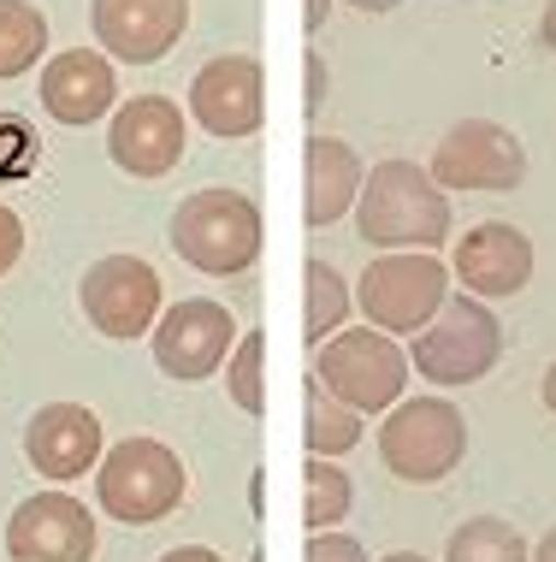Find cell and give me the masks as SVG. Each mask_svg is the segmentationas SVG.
<instances>
[{
	"label": "cell",
	"mask_w": 556,
	"mask_h": 562,
	"mask_svg": "<svg viewBox=\"0 0 556 562\" xmlns=\"http://www.w3.org/2000/svg\"><path fill=\"white\" fill-rule=\"evenodd\" d=\"M190 119L207 136H254L266 119V71L254 54H219L190 78Z\"/></svg>",
	"instance_id": "cell-11"
},
{
	"label": "cell",
	"mask_w": 556,
	"mask_h": 562,
	"mask_svg": "<svg viewBox=\"0 0 556 562\" xmlns=\"http://www.w3.org/2000/svg\"><path fill=\"white\" fill-rule=\"evenodd\" d=\"M107 155L131 178H167L184 160V108L167 95L118 101V113L107 125Z\"/></svg>",
	"instance_id": "cell-14"
},
{
	"label": "cell",
	"mask_w": 556,
	"mask_h": 562,
	"mask_svg": "<svg viewBox=\"0 0 556 562\" xmlns=\"http://www.w3.org/2000/svg\"><path fill=\"white\" fill-rule=\"evenodd\" d=\"M538 42L556 54V0H545V19H538Z\"/></svg>",
	"instance_id": "cell-30"
},
{
	"label": "cell",
	"mask_w": 556,
	"mask_h": 562,
	"mask_svg": "<svg viewBox=\"0 0 556 562\" xmlns=\"http://www.w3.org/2000/svg\"><path fill=\"white\" fill-rule=\"evenodd\" d=\"M432 178L444 190H486L503 195L527 178V148L509 125H491V119H462L456 131H444V143L432 148Z\"/></svg>",
	"instance_id": "cell-9"
},
{
	"label": "cell",
	"mask_w": 556,
	"mask_h": 562,
	"mask_svg": "<svg viewBox=\"0 0 556 562\" xmlns=\"http://www.w3.org/2000/svg\"><path fill=\"white\" fill-rule=\"evenodd\" d=\"M314 379L332 397H343L362 415H385L390 403H402L409 385V356L385 338L379 326H355V331H332L314 349Z\"/></svg>",
	"instance_id": "cell-7"
},
{
	"label": "cell",
	"mask_w": 556,
	"mask_h": 562,
	"mask_svg": "<svg viewBox=\"0 0 556 562\" xmlns=\"http://www.w3.org/2000/svg\"><path fill=\"white\" fill-rule=\"evenodd\" d=\"M444 562H533V551L521 539V527H509L503 515H474L450 533Z\"/></svg>",
	"instance_id": "cell-22"
},
{
	"label": "cell",
	"mask_w": 556,
	"mask_h": 562,
	"mask_svg": "<svg viewBox=\"0 0 556 562\" xmlns=\"http://www.w3.org/2000/svg\"><path fill=\"white\" fill-rule=\"evenodd\" d=\"M249 562H266V557H261V551H254V557H249Z\"/></svg>",
	"instance_id": "cell-36"
},
{
	"label": "cell",
	"mask_w": 556,
	"mask_h": 562,
	"mask_svg": "<svg viewBox=\"0 0 556 562\" xmlns=\"http://www.w3.org/2000/svg\"><path fill=\"white\" fill-rule=\"evenodd\" d=\"M190 474L178 462V450H167L160 438H125L101 456V474H95V497L113 521L125 527H148V521H167V515L184 504Z\"/></svg>",
	"instance_id": "cell-5"
},
{
	"label": "cell",
	"mask_w": 556,
	"mask_h": 562,
	"mask_svg": "<svg viewBox=\"0 0 556 562\" xmlns=\"http://www.w3.org/2000/svg\"><path fill=\"white\" fill-rule=\"evenodd\" d=\"M355 232L373 249H439L450 237V195L415 160H379L355 195Z\"/></svg>",
	"instance_id": "cell-1"
},
{
	"label": "cell",
	"mask_w": 556,
	"mask_h": 562,
	"mask_svg": "<svg viewBox=\"0 0 556 562\" xmlns=\"http://www.w3.org/2000/svg\"><path fill=\"white\" fill-rule=\"evenodd\" d=\"M167 237H172L178 261H190L207 279H231V272H249L254 255H261V207L243 190L207 184L178 202Z\"/></svg>",
	"instance_id": "cell-2"
},
{
	"label": "cell",
	"mask_w": 556,
	"mask_h": 562,
	"mask_svg": "<svg viewBox=\"0 0 556 562\" xmlns=\"http://www.w3.org/2000/svg\"><path fill=\"white\" fill-rule=\"evenodd\" d=\"M350 7H362V12H373V7H379V0H350Z\"/></svg>",
	"instance_id": "cell-35"
},
{
	"label": "cell",
	"mask_w": 556,
	"mask_h": 562,
	"mask_svg": "<svg viewBox=\"0 0 556 562\" xmlns=\"http://www.w3.org/2000/svg\"><path fill=\"white\" fill-rule=\"evenodd\" d=\"M379 562H427L420 551H390V557H379Z\"/></svg>",
	"instance_id": "cell-34"
},
{
	"label": "cell",
	"mask_w": 556,
	"mask_h": 562,
	"mask_svg": "<svg viewBox=\"0 0 556 562\" xmlns=\"http://www.w3.org/2000/svg\"><path fill=\"white\" fill-rule=\"evenodd\" d=\"M48 54V12L30 0H0V83L24 78Z\"/></svg>",
	"instance_id": "cell-20"
},
{
	"label": "cell",
	"mask_w": 556,
	"mask_h": 562,
	"mask_svg": "<svg viewBox=\"0 0 556 562\" xmlns=\"http://www.w3.org/2000/svg\"><path fill=\"white\" fill-rule=\"evenodd\" d=\"M42 113L54 125H95V119L113 113L118 83H113V59L107 54H89V48H66L42 66Z\"/></svg>",
	"instance_id": "cell-16"
},
{
	"label": "cell",
	"mask_w": 556,
	"mask_h": 562,
	"mask_svg": "<svg viewBox=\"0 0 556 562\" xmlns=\"http://www.w3.org/2000/svg\"><path fill=\"white\" fill-rule=\"evenodd\" d=\"M160 562H225L219 551H207V544H178V551H167Z\"/></svg>",
	"instance_id": "cell-28"
},
{
	"label": "cell",
	"mask_w": 556,
	"mask_h": 562,
	"mask_svg": "<svg viewBox=\"0 0 556 562\" xmlns=\"http://www.w3.org/2000/svg\"><path fill=\"white\" fill-rule=\"evenodd\" d=\"M538 391H545V408H551V415H556V361H551V368H545V379H538Z\"/></svg>",
	"instance_id": "cell-32"
},
{
	"label": "cell",
	"mask_w": 556,
	"mask_h": 562,
	"mask_svg": "<svg viewBox=\"0 0 556 562\" xmlns=\"http://www.w3.org/2000/svg\"><path fill=\"white\" fill-rule=\"evenodd\" d=\"M326 12H332V0H308V7H303V30H308V36L326 24Z\"/></svg>",
	"instance_id": "cell-29"
},
{
	"label": "cell",
	"mask_w": 556,
	"mask_h": 562,
	"mask_svg": "<svg viewBox=\"0 0 556 562\" xmlns=\"http://www.w3.org/2000/svg\"><path fill=\"white\" fill-rule=\"evenodd\" d=\"M101 54L125 66H155L167 59L190 30V0H89Z\"/></svg>",
	"instance_id": "cell-13"
},
{
	"label": "cell",
	"mask_w": 556,
	"mask_h": 562,
	"mask_svg": "<svg viewBox=\"0 0 556 562\" xmlns=\"http://www.w3.org/2000/svg\"><path fill=\"white\" fill-rule=\"evenodd\" d=\"M225 391L249 420L266 415V331H243L231 344V368H225Z\"/></svg>",
	"instance_id": "cell-24"
},
{
	"label": "cell",
	"mask_w": 556,
	"mask_h": 562,
	"mask_svg": "<svg viewBox=\"0 0 556 562\" xmlns=\"http://www.w3.org/2000/svg\"><path fill=\"white\" fill-rule=\"evenodd\" d=\"M78 302H83L89 326H95L101 338L137 344V338L155 331L160 302H167V284H160V272L148 267L143 255H101V261L83 272Z\"/></svg>",
	"instance_id": "cell-8"
},
{
	"label": "cell",
	"mask_w": 556,
	"mask_h": 562,
	"mask_svg": "<svg viewBox=\"0 0 556 562\" xmlns=\"http://www.w3.org/2000/svg\"><path fill=\"white\" fill-rule=\"evenodd\" d=\"M95 515L71 492H36L12 509L7 521V557L12 562H89L95 557Z\"/></svg>",
	"instance_id": "cell-12"
},
{
	"label": "cell",
	"mask_w": 556,
	"mask_h": 562,
	"mask_svg": "<svg viewBox=\"0 0 556 562\" xmlns=\"http://www.w3.org/2000/svg\"><path fill=\"white\" fill-rule=\"evenodd\" d=\"M101 445L107 432L83 403H48L24 420V456L42 480H83L101 462Z\"/></svg>",
	"instance_id": "cell-15"
},
{
	"label": "cell",
	"mask_w": 556,
	"mask_h": 562,
	"mask_svg": "<svg viewBox=\"0 0 556 562\" xmlns=\"http://www.w3.org/2000/svg\"><path fill=\"white\" fill-rule=\"evenodd\" d=\"M36 172V131L19 113H0V184H19Z\"/></svg>",
	"instance_id": "cell-25"
},
{
	"label": "cell",
	"mask_w": 556,
	"mask_h": 562,
	"mask_svg": "<svg viewBox=\"0 0 556 562\" xmlns=\"http://www.w3.org/2000/svg\"><path fill=\"white\" fill-rule=\"evenodd\" d=\"M468 456V420L450 397H415V403H390L385 427H379V462L409 485H439L444 474H456Z\"/></svg>",
	"instance_id": "cell-4"
},
{
	"label": "cell",
	"mask_w": 556,
	"mask_h": 562,
	"mask_svg": "<svg viewBox=\"0 0 556 562\" xmlns=\"http://www.w3.org/2000/svg\"><path fill=\"white\" fill-rule=\"evenodd\" d=\"M19 255H24V220L12 214L7 202H0V272L19 267Z\"/></svg>",
	"instance_id": "cell-27"
},
{
	"label": "cell",
	"mask_w": 556,
	"mask_h": 562,
	"mask_svg": "<svg viewBox=\"0 0 556 562\" xmlns=\"http://www.w3.org/2000/svg\"><path fill=\"white\" fill-rule=\"evenodd\" d=\"M362 178H367V166L362 155H355L343 136H320L314 131L308 143H303V220L320 232V225H332L343 220L355 207V195H362Z\"/></svg>",
	"instance_id": "cell-18"
},
{
	"label": "cell",
	"mask_w": 556,
	"mask_h": 562,
	"mask_svg": "<svg viewBox=\"0 0 556 562\" xmlns=\"http://www.w3.org/2000/svg\"><path fill=\"white\" fill-rule=\"evenodd\" d=\"M450 296V267L439 261L432 249H385L373 255L362 284H355V302H362L367 326L379 331H397L409 338L444 308Z\"/></svg>",
	"instance_id": "cell-6"
},
{
	"label": "cell",
	"mask_w": 556,
	"mask_h": 562,
	"mask_svg": "<svg viewBox=\"0 0 556 562\" xmlns=\"http://www.w3.org/2000/svg\"><path fill=\"white\" fill-rule=\"evenodd\" d=\"M533 562H556V527H551L545 539H538V551H533Z\"/></svg>",
	"instance_id": "cell-33"
},
{
	"label": "cell",
	"mask_w": 556,
	"mask_h": 562,
	"mask_svg": "<svg viewBox=\"0 0 556 562\" xmlns=\"http://www.w3.org/2000/svg\"><path fill=\"white\" fill-rule=\"evenodd\" d=\"M148 344H155V368L160 373H172V379H207L225 356H231L237 326H231V308H225V302L190 296V302L160 308Z\"/></svg>",
	"instance_id": "cell-10"
},
{
	"label": "cell",
	"mask_w": 556,
	"mask_h": 562,
	"mask_svg": "<svg viewBox=\"0 0 556 562\" xmlns=\"http://www.w3.org/2000/svg\"><path fill=\"white\" fill-rule=\"evenodd\" d=\"M350 474L332 462V456H308L303 468V527L308 533H326V527H338L343 515H350Z\"/></svg>",
	"instance_id": "cell-23"
},
{
	"label": "cell",
	"mask_w": 556,
	"mask_h": 562,
	"mask_svg": "<svg viewBox=\"0 0 556 562\" xmlns=\"http://www.w3.org/2000/svg\"><path fill=\"white\" fill-rule=\"evenodd\" d=\"M498 356H503V326L486 308V296L474 291L462 296L450 291L444 308L415 331V349H409V361L427 385H474V379L498 368Z\"/></svg>",
	"instance_id": "cell-3"
},
{
	"label": "cell",
	"mask_w": 556,
	"mask_h": 562,
	"mask_svg": "<svg viewBox=\"0 0 556 562\" xmlns=\"http://www.w3.org/2000/svg\"><path fill=\"white\" fill-rule=\"evenodd\" d=\"M450 272H456L474 296H515V291H527V279H533V243H527V232H515V225L486 220L456 243Z\"/></svg>",
	"instance_id": "cell-17"
},
{
	"label": "cell",
	"mask_w": 556,
	"mask_h": 562,
	"mask_svg": "<svg viewBox=\"0 0 556 562\" xmlns=\"http://www.w3.org/2000/svg\"><path fill=\"white\" fill-rule=\"evenodd\" d=\"M320 89H326V78H320V59H308V108H320Z\"/></svg>",
	"instance_id": "cell-31"
},
{
	"label": "cell",
	"mask_w": 556,
	"mask_h": 562,
	"mask_svg": "<svg viewBox=\"0 0 556 562\" xmlns=\"http://www.w3.org/2000/svg\"><path fill=\"white\" fill-rule=\"evenodd\" d=\"M303 445H308V456H343L362 445V408L332 397L314 373L303 385Z\"/></svg>",
	"instance_id": "cell-19"
},
{
	"label": "cell",
	"mask_w": 556,
	"mask_h": 562,
	"mask_svg": "<svg viewBox=\"0 0 556 562\" xmlns=\"http://www.w3.org/2000/svg\"><path fill=\"white\" fill-rule=\"evenodd\" d=\"M303 562H367V551H362V539H350V533H308V551H303Z\"/></svg>",
	"instance_id": "cell-26"
},
{
	"label": "cell",
	"mask_w": 556,
	"mask_h": 562,
	"mask_svg": "<svg viewBox=\"0 0 556 562\" xmlns=\"http://www.w3.org/2000/svg\"><path fill=\"white\" fill-rule=\"evenodd\" d=\"M303 284H308V302H303V344L320 349V344L343 326V314H350L355 291L343 284V272H338L332 261H308V267H303Z\"/></svg>",
	"instance_id": "cell-21"
}]
</instances>
